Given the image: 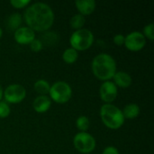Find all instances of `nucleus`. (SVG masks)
<instances>
[{"label":"nucleus","mask_w":154,"mask_h":154,"mask_svg":"<svg viewBox=\"0 0 154 154\" xmlns=\"http://www.w3.org/2000/svg\"><path fill=\"white\" fill-rule=\"evenodd\" d=\"M11 113V108L9 104H7L5 101L1 100L0 101V118L4 119L9 116Z\"/></svg>","instance_id":"412c9836"},{"label":"nucleus","mask_w":154,"mask_h":154,"mask_svg":"<svg viewBox=\"0 0 154 154\" xmlns=\"http://www.w3.org/2000/svg\"><path fill=\"white\" fill-rule=\"evenodd\" d=\"M23 23V16L19 13H13L6 21V26L11 31H16L18 28L21 27Z\"/></svg>","instance_id":"2eb2a0df"},{"label":"nucleus","mask_w":154,"mask_h":154,"mask_svg":"<svg viewBox=\"0 0 154 154\" xmlns=\"http://www.w3.org/2000/svg\"><path fill=\"white\" fill-rule=\"evenodd\" d=\"M145 39H148L150 41L154 40V24L152 23L147 24L143 28V32H142Z\"/></svg>","instance_id":"4be33fe9"},{"label":"nucleus","mask_w":154,"mask_h":154,"mask_svg":"<svg viewBox=\"0 0 154 154\" xmlns=\"http://www.w3.org/2000/svg\"><path fill=\"white\" fill-rule=\"evenodd\" d=\"M14 39L21 45H29L35 39V32L27 26H21L14 31Z\"/></svg>","instance_id":"9d476101"},{"label":"nucleus","mask_w":154,"mask_h":154,"mask_svg":"<svg viewBox=\"0 0 154 154\" xmlns=\"http://www.w3.org/2000/svg\"><path fill=\"white\" fill-rule=\"evenodd\" d=\"M31 4L30 0H11L10 5L16 9H22L26 8Z\"/></svg>","instance_id":"5701e85b"},{"label":"nucleus","mask_w":154,"mask_h":154,"mask_svg":"<svg viewBox=\"0 0 154 154\" xmlns=\"http://www.w3.org/2000/svg\"><path fill=\"white\" fill-rule=\"evenodd\" d=\"M95 37L89 29L82 28L72 32L69 38V43L72 49L77 51H83L88 50L94 43Z\"/></svg>","instance_id":"20e7f679"},{"label":"nucleus","mask_w":154,"mask_h":154,"mask_svg":"<svg viewBox=\"0 0 154 154\" xmlns=\"http://www.w3.org/2000/svg\"><path fill=\"white\" fill-rule=\"evenodd\" d=\"M113 80L115 85L120 88H128L133 83V79L131 75L122 70L116 72V74L113 77Z\"/></svg>","instance_id":"ddd939ff"},{"label":"nucleus","mask_w":154,"mask_h":154,"mask_svg":"<svg viewBox=\"0 0 154 154\" xmlns=\"http://www.w3.org/2000/svg\"><path fill=\"white\" fill-rule=\"evenodd\" d=\"M141 112L140 106L135 103L127 104L122 110L125 119H134L139 116Z\"/></svg>","instance_id":"4468645a"},{"label":"nucleus","mask_w":154,"mask_h":154,"mask_svg":"<svg viewBox=\"0 0 154 154\" xmlns=\"http://www.w3.org/2000/svg\"><path fill=\"white\" fill-rule=\"evenodd\" d=\"M100 118L102 123L111 130H117L125 124L122 110L113 104H104L100 108Z\"/></svg>","instance_id":"7ed1b4c3"},{"label":"nucleus","mask_w":154,"mask_h":154,"mask_svg":"<svg viewBox=\"0 0 154 154\" xmlns=\"http://www.w3.org/2000/svg\"><path fill=\"white\" fill-rule=\"evenodd\" d=\"M24 22L27 27L34 32H45L51 28L55 15L51 7L42 2L30 4L23 13Z\"/></svg>","instance_id":"f257e3e1"},{"label":"nucleus","mask_w":154,"mask_h":154,"mask_svg":"<svg viewBox=\"0 0 154 154\" xmlns=\"http://www.w3.org/2000/svg\"><path fill=\"white\" fill-rule=\"evenodd\" d=\"M78 59H79V52L76 50L72 49L71 47L66 49L62 53V60L67 64H73L78 60Z\"/></svg>","instance_id":"f3484780"},{"label":"nucleus","mask_w":154,"mask_h":154,"mask_svg":"<svg viewBox=\"0 0 154 154\" xmlns=\"http://www.w3.org/2000/svg\"><path fill=\"white\" fill-rule=\"evenodd\" d=\"M102 154H119V151L114 146H107L103 150Z\"/></svg>","instance_id":"a878e982"},{"label":"nucleus","mask_w":154,"mask_h":154,"mask_svg":"<svg viewBox=\"0 0 154 154\" xmlns=\"http://www.w3.org/2000/svg\"><path fill=\"white\" fill-rule=\"evenodd\" d=\"M116 60L107 53L97 55L91 63V69L94 76L101 81H108L113 79L117 71Z\"/></svg>","instance_id":"f03ea898"},{"label":"nucleus","mask_w":154,"mask_h":154,"mask_svg":"<svg viewBox=\"0 0 154 154\" xmlns=\"http://www.w3.org/2000/svg\"><path fill=\"white\" fill-rule=\"evenodd\" d=\"M49 95L51 101L60 105L66 104L72 97V88L70 85L65 81H57L51 85Z\"/></svg>","instance_id":"39448f33"},{"label":"nucleus","mask_w":154,"mask_h":154,"mask_svg":"<svg viewBox=\"0 0 154 154\" xmlns=\"http://www.w3.org/2000/svg\"><path fill=\"white\" fill-rule=\"evenodd\" d=\"M125 36L122 33H117L114 36L113 38V41H114V43L117 46H122L124 45L125 43Z\"/></svg>","instance_id":"393cba45"},{"label":"nucleus","mask_w":154,"mask_h":154,"mask_svg":"<svg viewBox=\"0 0 154 154\" xmlns=\"http://www.w3.org/2000/svg\"><path fill=\"white\" fill-rule=\"evenodd\" d=\"M59 40L58 35L55 32H45V33L42 35V40H40L42 43V45L45 43L47 45H53L56 43Z\"/></svg>","instance_id":"aec40b11"},{"label":"nucleus","mask_w":154,"mask_h":154,"mask_svg":"<svg viewBox=\"0 0 154 154\" xmlns=\"http://www.w3.org/2000/svg\"><path fill=\"white\" fill-rule=\"evenodd\" d=\"M75 149L82 154H90L97 146L95 137L88 132H79L73 138Z\"/></svg>","instance_id":"423d86ee"},{"label":"nucleus","mask_w":154,"mask_h":154,"mask_svg":"<svg viewBox=\"0 0 154 154\" xmlns=\"http://www.w3.org/2000/svg\"><path fill=\"white\" fill-rule=\"evenodd\" d=\"M3 97L7 104H19L26 97V89L20 84H11L4 90Z\"/></svg>","instance_id":"0eeeda50"},{"label":"nucleus","mask_w":154,"mask_h":154,"mask_svg":"<svg viewBox=\"0 0 154 154\" xmlns=\"http://www.w3.org/2000/svg\"><path fill=\"white\" fill-rule=\"evenodd\" d=\"M2 36H3V29L0 27V39L2 38Z\"/></svg>","instance_id":"cd10ccee"},{"label":"nucleus","mask_w":154,"mask_h":154,"mask_svg":"<svg viewBox=\"0 0 154 154\" xmlns=\"http://www.w3.org/2000/svg\"><path fill=\"white\" fill-rule=\"evenodd\" d=\"M75 5L79 11V14L83 16L90 15L97 7L95 0H77L75 2Z\"/></svg>","instance_id":"f8f14e48"},{"label":"nucleus","mask_w":154,"mask_h":154,"mask_svg":"<svg viewBox=\"0 0 154 154\" xmlns=\"http://www.w3.org/2000/svg\"><path fill=\"white\" fill-rule=\"evenodd\" d=\"M90 122L89 118L86 116H80L76 121V126L80 132H87L89 128Z\"/></svg>","instance_id":"6ab92c4d"},{"label":"nucleus","mask_w":154,"mask_h":154,"mask_svg":"<svg viewBox=\"0 0 154 154\" xmlns=\"http://www.w3.org/2000/svg\"><path fill=\"white\" fill-rule=\"evenodd\" d=\"M124 45L131 51L137 52L143 50L146 45V39L141 32L134 31L128 33L125 38Z\"/></svg>","instance_id":"6e6552de"},{"label":"nucleus","mask_w":154,"mask_h":154,"mask_svg":"<svg viewBox=\"0 0 154 154\" xmlns=\"http://www.w3.org/2000/svg\"><path fill=\"white\" fill-rule=\"evenodd\" d=\"M29 46H30V49L33 52H39L43 49V45H42V42L39 39H36V38L29 44Z\"/></svg>","instance_id":"b1692460"},{"label":"nucleus","mask_w":154,"mask_h":154,"mask_svg":"<svg viewBox=\"0 0 154 154\" xmlns=\"http://www.w3.org/2000/svg\"><path fill=\"white\" fill-rule=\"evenodd\" d=\"M85 23H86L85 16H83V15H81L79 14H77L73 15L69 20V24H70L71 28L74 29L75 31L82 29L83 26L85 25Z\"/></svg>","instance_id":"a211bd4d"},{"label":"nucleus","mask_w":154,"mask_h":154,"mask_svg":"<svg viewBox=\"0 0 154 154\" xmlns=\"http://www.w3.org/2000/svg\"><path fill=\"white\" fill-rule=\"evenodd\" d=\"M52 101L48 96H37L32 102V108L36 113L43 114L51 106Z\"/></svg>","instance_id":"9b49d317"},{"label":"nucleus","mask_w":154,"mask_h":154,"mask_svg":"<svg viewBox=\"0 0 154 154\" xmlns=\"http://www.w3.org/2000/svg\"><path fill=\"white\" fill-rule=\"evenodd\" d=\"M3 93H4V90H3V88H2V86L0 85V101L3 99Z\"/></svg>","instance_id":"bb28decb"},{"label":"nucleus","mask_w":154,"mask_h":154,"mask_svg":"<svg viewBox=\"0 0 154 154\" xmlns=\"http://www.w3.org/2000/svg\"><path fill=\"white\" fill-rule=\"evenodd\" d=\"M99 95L105 104H112L118 96V88L111 80L104 81L100 86Z\"/></svg>","instance_id":"1a4fd4ad"},{"label":"nucleus","mask_w":154,"mask_h":154,"mask_svg":"<svg viewBox=\"0 0 154 154\" xmlns=\"http://www.w3.org/2000/svg\"><path fill=\"white\" fill-rule=\"evenodd\" d=\"M34 90L39 94V96H47L50 92L51 85L45 79H38L33 85Z\"/></svg>","instance_id":"dca6fc26"}]
</instances>
